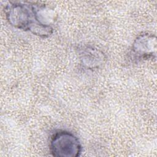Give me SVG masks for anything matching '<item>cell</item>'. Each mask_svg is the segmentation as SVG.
Instances as JSON below:
<instances>
[{"label": "cell", "mask_w": 157, "mask_h": 157, "mask_svg": "<svg viewBox=\"0 0 157 157\" xmlns=\"http://www.w3.org/2000/svg\"><path fill=\"white\" fill-rule=\"evenodd\" d=\"M9 23L15 28L46 38L53 33L55 12L44 4L30 2H10L4 9Z\"/></svg>", "instance_id": "1"}, {"label": "cell", "mask_w": 157, "mask_h": 157, "mask_svg": "<svg viewBox=\"0 0 157 157\" xmlns=\"http://www.w3.org/2000/svg\"><path fill=\"white\" fill-rule=\"evenodd\" d=\"M49 147L51 154L55 157H77L82 150L78 138L65 130L58 131L52 135Z\"/></svg>", "instance_id": "2"}, {"label": "cell", "mask_w": 157, "mask_h": 157, "mask_svg": "<svg viewBox=\"0 0 157 157\" xmlns=\"http://www.w3.org/2000/svg\"><path fill=\"white\" fill-rule=\"evenodd\" d=\"M156 54V36L145 32L142 33L134 39L129 52V58L133 63H139L155 59Z\"/></svg>", "instance_id": "3"}, {"label": "cell", "mask_w": 157, "mask_h": 157, "mask_svg": "<svg viewBox=\"0 0 157 157\" xmlns=\"http://www.w3.org/2000/svg\"><path fill=\"white\" fill-rule=\"evenodd\" d=\"M80 58L82 64L88 69L99 67L104 63L105 56L100 50L92 46H86L80 49Z\"/></svg>", "instance_id": "4"}]
</instances>
